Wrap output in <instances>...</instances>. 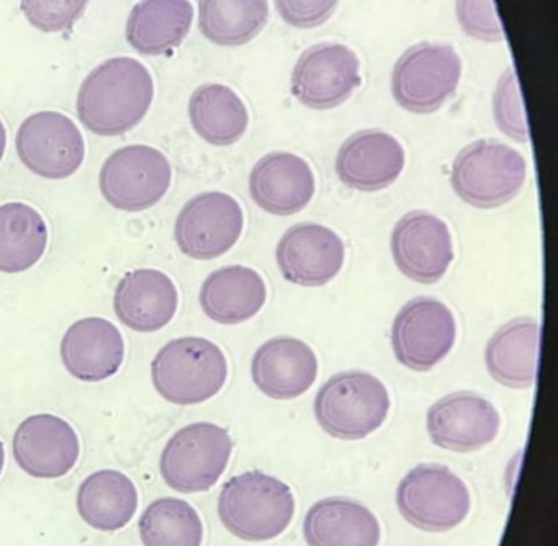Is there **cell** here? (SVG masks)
Instances as JSON below:
<instances>
[{"instance_id":"25","label":"cell","mask_w":558,"mask_h":546,"mask_svg":"<svg viewBox=\"0 0 558 546\" xmlns=\"http://www.w3.org/2000/svg\"><path fill=\"white\" fill-rule=\"evenodd\" d=\"M205 316L225 326L253 319L267 300L263 277L244 265H228L208 275L201 288Z\"/></svg>"},{"instance_id":"23","label":"cell","mask_w":558,"mask_h":546,"mask_svg":"<svg viewBox=\"0 0 558 546\" xmlns=\"http://www.w3.org/2000/svg\"><path fill=\"white\" fill-rule=\"evenodd\" d=\"M303 535L308 546H378L381 529L375 513L357 500L328 497L306 512Z\"/></svg>"},{"instance_id":"31","label":"cell","mask_w":558,"mask_h":546,"mask_svg":"<svg viewBox=\"0 0 558 546\" xmlns=\"http://www.w3.org/2000/svg\"><path fill=\"white\" fill-rule=\"evenodd\" d=\"M140 536L145 546H202L204 523L184 499L161 497L140 517Z\"/></svg>"},{"instance_id":"29","label":"cell","mask_w":558,"mask_h":546,"mask_svg":"<svg viewBox=\"0 0 558 546\" xmlns=\"http://www.w3.org/2000/svg\"><path fill=\"white\" fill-rule=\"evenodd\" d=\"M48 247L44 216L22 202L0 206V271L22 274L41 260Z\"/></svg>"},{"instance_id":"24","label":"cell","mask_w":558,"mask_h":546,"mask_svg":"<svg viewBox=\"0 0 558 546\" xmlns=\"http://www.w3.org/2000/svg\"><path fill=\"white\" fill-rule=\"evenodd\" d=\"M541 326L532 317H515L499 327L486 343L489 376L511 389L531 388L537 378Z\"/></svg>"},{"instance_id":"15","label":"cell","mask_w":558,"mask_h":546,"mask_svg":"<svg viewBox=\"0 0 558 546\" xmlns=\"http://www.w3.org/2000/svg\"><path fill=\"white\" fill-rule=\"evenodd\" d=\"M501 418L488 399L470 391L444 396L426 415L427 434L436 447L457 453L478 451L493 444Z\"/></svg>"},{"instance_id":"33","label":"cell","mask_w":558,"mask_h":546,"mask_svg":"<svg viewBox=\"0 0 558 546\" xmlns=\"http://www.w3.org/2000/svg\"><path fill=\"white\" fill-rule=\"evenodd\" d=\"M89 0H21V9L32 26L44 33L73 28Z\"/></svg>"},{"instance_id":"2","label":"cell","mask_w":558,"mask_h":546,"mask_svg":"<svg viewBox=\"0 0 558 546\" xmlns=\"http://www.w3.org/2000/svg\"><path fill=\"white\" fill-rule=\"evenodd\" d=\"M295 513L289 484L263 471H246L225 483L218 515L225 529L244 542H267L282 535Z\"/></svg>"},{"instance_id":"17","label":"cell","mask_w":558,"mask_h":546,"mask_svg":"<svg viewBox=\"0 0 558 546\" xmlns=\"http://www.w3.org/2000/svg\"><path fill=\"white\" fill-rule=\"evenodd\" d=\"M12 450L19 466L40 480L66 476L81 457L80 437L73 425L53 414L25 418L15 430Z\"/></svg>"},{"instance_id":"4","label":"cell","mask_w":558,"mask_h":546,"mask_svg":"<svg viewBox=\"0 0 558 546\" xmlns=\"http://www.w3.org/2000/svg\"><path fill=\"white\" fill-rule=\"evenodd\" d=\"M390 396L380 379L361 369L331 376L315 398L319 427L339 440H362L387 421Z\"/></svg>"},{"instance_id":"9","label":"cell","mask_w":558,"mask_h":546,"mask_svg":"<svg viewBox=\"0 0 558 546\" xmlns=\"http://www.w3.org/2000/svg\"><path fill=\"white\" fill-rule=\"evenodd\" d=\"M172 183L168 157L153 146L132 144L110 154L100 169L99 186L120 211L140 213L165 198Z\"/></svg>"},{"instance_id":"34","label":"cell","mask_w":558,"mask_h":546,"mask_svg":"<svg viewBox=\"0 0 558 546\" xmlns=\"http://www.w3.org/2000/svg\"><path fill=\"white\" fill-rule=\"evenodd\" d=\"M456 13L460 28L465 35L486 43L505 39V32L493 0H456Z\"/></svg>"},{"instance_id":"28","label":"cell","mask_w":558,"mask_h":546,"mask_svg":"<svg viewBox=\"0 0 558 546\" xmlns=\"http://www.w3.org/2000/svg\"><path fill=\"white\" fill-rule=\"evenodd\" d=\"M189 118L195 133L211 146L238 143L250 126V113L240 95L223 84L195 88L189 101Z\"/></svg>"},{"instance_id":"37","label":"cell","mask_w":558,"mask_h":546,"mask_svg":"<svg viewBox=\"0 0 558 546\" xmlns=\"http://www.w3.org/2000/svg\"><path fill=\"white\" fill-rule=\"evenodd\" d=\"M5 464V448L4 444L0 441V474H2V470H4Z\"/></svg>"},{"instance_id":"32","label":"cell","mask_w":558,"mask_h":546,"mask_svg":"<svg viewBox=\"0 0 558 546\" xmlns=\"http://www.w3.org/2000/svg\"><path fill=\"white\" fill-rule=\"evenodd\" d=\"M493 114L502 134L518 143H527L529 131L521 88L512 68L506 69L496 84V90L493 94Z\"/></svg>"},{"instance_id":"7","label":"cell","mask_w":558,"mask_h":546,"mask_svg":"<svg viewBox=\"0 0 558 546\" xmlns=\"http://www.w3.org/2000/svg\"><path fill=\"white\" fill-rule=\"evenodd\" d=\"M233 440L211 422H195L175 432L159 460L162 480L182 494L205 493L218 483L230 463Z\"/></svg>"},{"instance_id":"19","label":"cell","mask_w":558,"mask_h":546,"mask_svg":"<svg viewBox=\"0 0 558 546\" xmlns=\"http://www.w3.org/2000/svg\"><path fill=\"white\" fill-rule=\"evenodd\" d=\"M254 385L279 401L305 395L318 376V359L295 337H274L257 349L251 363Z\"/></svg>"},{"instance_id":"1","label":"cell","mask_w":558,"mask_h":546,"mask_svg":"<svg viewBox=\"0 0 558 546\" xmlns=\"http://www.w3.org/2000/svg\"><path fill=\"white\" fill-rule=\"evenodd\" d=\"M155 98V81L143 62L107 59L89 72L77 94V117L97 136H122L138 126Z\"/></svg>"},{"instance_id":"6","label":"cell","mask_w":558,"mask_h":546,"mask_svg":"<svg viewBox=\"0 0 558 546\" xmlns=\"http://www.w3.org/2000/svg\"><path fill=\"white\" fill-rule=\"evenodd\" d=\"M462 77V59L447 43H417L395 62L391 94L407 111L429 114L456 94Z\"/></svg>"},{"instance_id":"5","label":"cell","mask_w":558,"mask_h":546,"mask_svg":"<svg viewBox=\"0 0 558 546\" xmlns=\"http://www.w3.org/2000/svg\"><path fill=\"white\" fill-rule=\"evenodd\" d=\"M527 175L522 154L496 139H480L457 154L450 185L462 202L480 209L499 208L515 198Z\"/></svg>"},{"instance_id":"27","label":"cell","mask_w":558,"mask_h":546,"mask_svg":"<svg viewBox=\"0 0 558 546\" xmlns=\"http://www.w3.org/2000/svg\"><path fill=\"white\" fill-rule=\"evenodd\" d=\"M76 503L87 525L100 532H117L135 517L138 490L122 471L100 470L81 483Z\"/></svg>"},{"instance_id":"14","label":"cell","mask_w":558,"mask_h":546,"mask_svg":"<svg viewBox=\"0 0 558 546\" xmlns=\"http://www.w3.org/2000/svg\"><path fill=\"white\" fill-rule=\"evenodd\" d=\"M391 255L404 277L421 284L437 283L453 260L449 226L421 209L408 213L391 232Z\"/></svg>"},{"instance_id":"13","label":"cell","mask_w":558,"mask_h":546,"mask_svg":"<svg viewBox=\"0 0 558 546\" xmlns=\"http://www.w3.org/2000/svg\"><path fill=\"white\" fill-rule=\"evenodd\" d=\"M290 82L300 104L312 110H332L361 85V59L342 43H319L302 52Z\"/></svg>"},{"instance_id":"16","label":"cell","mask_w":558,"mask_h":546,"mask_svg":"<svg viewBox=\"0 0 558 546\" xmlns=\"http://www.w3.org/2000/svg\"><path fill=\"white\" fill-rule=\"evenodd\" d=\"M276 258L283 278L290 283L323 287L341 271L345 245L328 226L300 222L280 238Z\"/></svg>"},{"instance_id":"21","label":"cell","mask_w":558,"mask_h":546,"mask_svg":"<svg viewBox=\"0 0 558 546\" xmlns=\"http://www.w3.org/2000/svg\"><path fill=\"white\" fill-rule=\"evenodd\" d=\"M315 190L312 167L292 153L267 154L251 170V196L270 215L292 216L302 211L312 202Z\"/></svg>"},{"instance_id":"18","label":"cell","mask_w":558,"mask_h":546,"mask_svg":"<svg viewBox=\"0 0 558 546\" xmlns=\"http://www.w3.org/2000/svg\"><path fill=\"white\" fill-rule=\"evenodd\" d=\"M404 169L400 141L380 130H364L342 143L336 156V172L349 189L378 192L397 182Z\"/></svg>"},{"instance_id":"12","label":"cell","mask_w":558,"mask_h":546,"mask_svg":"<svg viewBox=\"0 0 558 546\" xmlns=\"http://www.w3.org/2000/svg\"><path fill=\"white\" fill-rule=\"evenodd\" d=\"M244 215L236 198L223 192L195 195L175 219L174 238L182 254L214 260L234 247L243 234Z\"/></svg>"},{"instance_id":"22","label":"cell","mask_w":558,"mask_h":546,"mask_svg":"<svg viewBox=\"0 0 558 546\" xmlns=\"http://www.w3.org/2000/svg\"><path fill=\"white\" fill-rule=\"evenodd\" d=\"M179 291L174 281L156 268H138L117 284L113 310L123 326L136 332H156L174 319Z\"/></svg>"},{"instance_id":"36","label":"cell","mask_w":558,"mask_h":546,"mask_svg":"<svg viewBox=\"0 0 558 546\" xmlns=\"http://www.w3.org/2000/svg\"><path fill=\"white\" fill-rule=\"evenodd\" d=\"M5 147H8V130H5L4 123L0 120V160L4 157Z\"/></svg>"},{"instance_id":"30","label":"cell","mask_w":558,"mask_h":546,"mask_svg":"<svg viewBox=\"0 0 558 546\" xmlns=\"http://www.w3.org/2000/svg\"><path fill=\"white\" fill-rule=\"evenodd\" d=\"M269 20L267 0H201L198 28L218 46H243L253 41Z\"/></svg>"},{"instance_id":"26","label":"cell","mask_w":558,"mask_h":546,"mask_svg":"<svg viewBox=\"0 0 558 546\" xmlns=\"http://www.w3.org/2000/svg\"><path fill=\"white\" fill-rule=\"evenodd\" d=\"M192 22L191 0H142L126 20V41L140 54H165L182 45Z\"/></svg>"},{"instance_id":"11","label":"cell","mask_w":558,"mask_h":546,"mask_svg":"<svg viewBox=\"0 0 558 546\" xmlns=\"http://www.w3.org/2000/svg\"><path fill=\"white\" fill-rule=\"evenodd\" d=\"M456 336L452 311L442 301L420 296L408 301L395 317L391 347L401 365L429 372L449 355Z\"/></svg>"},{"instance_id":"3","label":"cell","mask_w":558,"mask_h":546,"mask_svg":"<svg viewBox=\"0 0 558 546\" xmlns=\"http://www.w3.org/2000/svg\"><path fill=\"white\" fill-rule=\"evenodd\" d=\"M227 378V356L204 337L171 340L151 363L153 385L172 404H202L221 391Z\"/></svg>"},{"instance_id":"10","label":"cell","mask_w":558,"mask_h":546,"mask_svg":"<svg viewBox=\"0 0 558 546\" xmlns=\"http://www.w3.org/2000/svg\"><path fill=\"white\" fill-rule=\"evenodd\" d=\"M15 147L22 163L35 175L48 180L70 179L86 157L83 133L60 111H38L25 118Z\"/></svg>"},{"instance_id":"8","label":"cell","mask_w":558,"mask_h":546,"mask_svg":"<svg viewBox=\"0 0 558 546\" xmlns=\"http://www.w3.org/2000/svg\"><path fill=\"white\" fill-rule=\"evenodd\" d=\"M397 506L410 525L442 533L459 526L472 506L469 487L444 464L414 466L398 484Z\"/></svg>"},{"instance_id":"35","label":"cell","mask_w":558,"mask_h":546,"mask_svg":"<svg viewBox=\"0 0 558 546\" xmlns=\"http://www.w3.org/2000/svg\"><path fill=\"white\" fill-rule=\"evenodd\" d=\"M280 19L293 28H316L331 19L339 0H274Z\"/></svg>"},{"instance_id":"20","label":"cell","mask_w":558,"mask_h":546,"mask_svg":"<svg viewBox=\"0 0 558 546\" xmlns=\"http://www.w3.org/2000/svg\"><path fill=\"white\" fill-rule=\"evenodd\" d=\"M64 368L80 381L112 378L125 360V340L116 324L104 317L76 320L61 340Z\"/></svg>"}]
</instances>
